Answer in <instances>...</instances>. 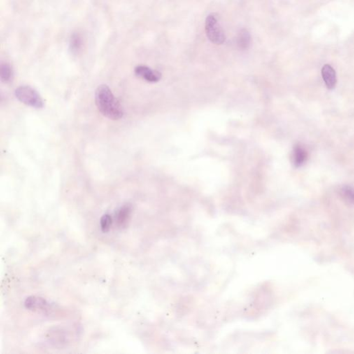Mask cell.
Masks as SVG:
<instances>
[{
	"mask_svg": "<svg viewBox=\"0 0 354 354\" xmlns=\"http://www.w3.org/2000/svg\"><path fill=\"white\" fill-rule=\"evenodd\" d=\"M25 307L27 309L34 311H47L50 307V303L43 297L37 296H31L26 299L24 302Z\"/></svg>",
	"mask_w": 354,
	"mask_h": 354,
	"instance_id": "277c9868",
	"label": "cell"
},
{
	"mask_svg": "<svg viewBox=\"0 0 354 354\" xmlns=\"http://www.w3.org/2000/svg\"><path fill=\"white\" fill-rule=\"evenodd\" d=\"M132 208L130 204H125L120 208L116 214V222L120 229L125 228L130 219Z\"/></svg>",
	"mask_w": 354,
	"mask_h": 354,
	"instance_id": "8992f818",
	"label": "cell"
},
{
	"mask_svg": "<svg viewBox=\"0 0 354 354\" xmlns=\"http://www.w3.org/2000/svg\"><path fill=\"white\" fill-rule=\"evenodd\" d=\"M15 96L21 103L36 109L44 108L45 103L41 96L30 86H21L15 89Z\"/></svg>",
	"mask_w": 354,
	"mask_h": 354,
	"instance_id": "7a4b0ae2",
	"label": "cell"
},
{
	"mask_svg": "<svg viewBox=\"0 0 354 354\" xmlns=\"http://www.w3.org/2000/svg\"><path fill=\"white\" fill-rule=\"evenodd\" d=\"M341 194L346 200L354 204V188L349 185H345L342 187Z\"/></svg>",
	"mask_w": 354,
	"mask_h": 354,
	"instance_id": "7c38bea8",
	"label": "cell"
},
{
	"mask_svg": "<svg viewBox=\"0 0 354 354\" xmlns=\"http://www.w3.org/2000/svg\"><path fill=\"white\" fill-rule=\"evenodd\" d=\"M0 78L3 83L8 84L13 79V71L8 63H1L0 66Z\"/></svg>",
	"mask_w": 354,
	"mask_h": 354,
	"instance_id": "9c48e42d",
	"label": "cell"
},
{
	"mask_svg": "<svg viewBox=\"0 0 354 354\" xmlns=\"http://www.w3.org/2000/svg\"><path fill=\"white\" fill-rule=\"evenodd\" d=\"M322 76L327 88L334 89L337 82L336 71L334 68L329 64H325L322 69Z\"/></svg>",
	"mask_w": 354,
	"mask_h": 354,
	"instance_id": "52a82bcc",
	"label": "cell"
},
{
	"mask_svg": "<svg viewBox=\"0 0 354 354\" xmlns=\"http://www.w3.org/2000/svg\"><path fill=\"white\" fill-rule=\"evenodd\" d=\"M134 71L136 76L149 82H157L159 81L161 78V74L159 71L152 70L148 66L144 65L136 66Z\"/></svg>",
	"mask_w": 354,
	"mask_h": 354,
	"instance_id": "5b68a950",
	"label": "cell"
},
{
	"mask_svg": "<svg viewBox=\"0 0 354 354\" xmlns=\"http://www.w3.org/2000/svg\"><path fill=\"white\" fill-rule=\"evenodd\" d=\"M251 38L250 33L246 29L240 31L236 38V43L241 50H246L250 47Z\"/></svg>",
	"mask_w": 354,
	"mask_h": 354,
	"instance_id": "30bf717a",
	"label": "cell"
},
{
	"mask_svg": "<svg viewBox=\"0 0 354 354\" xmlns=\"http://www.w3.org/2000/svg\"><path fill=\"white\" fill-rule=\"evenodd\" d=\"M308 153L305 148L300 145L294 147L293 152V162L295 167H300L307 160Z\"/></svg>",
	"mask_w": 354,
	"mask_h": 354,
	"instance_id": "ba28073f",
	"label": "cell"
},
{
	"mask_svg": "<svg viewBox=\"0 0 354 354\" xmlns=\"http://www.w3.org/2000/svg\"><path fill=\"white\" fill-rule=\"evenodd\" d=\"M82 47V40L81 36L78 33H73L70 40V50L73 54H78L81 50Z\"/></svg>",
	"mask_w": 354,
	"mask_h": 354,
	"instance_id": "8fae6325",
	"label": "cell"
},
{
	"mask_svg": "<svg viewBox=\"0 0 354 354\" xmlns=\"http://www.w3.org/2000/svg\"><path fill=\"white\" fill-rule=\"evenodd\" d=\"M112 224V218L110 215H105L102 217L101 220V227L102 231L104 233L108 232Z\"/></svg>",
	"mask_w": 354,
	"mask_h": 354,
	"instance_id": "4fadbf2b",
	"label": "cell"
},
{
	"mask_svg": "<svg viewBox=\"0 0 354 354\" xmlns=\"http://www.w3.org/2000/svg\"><path fill=\"white\" fill-rule=\"evenodd\" d=\"M95 101L99 112L107 118L119 120L123 117V109L108 86L102 85L98 87Z\"/></svg>",
	"mask_w": 354,
	"mask_h": 354,
	"instance_id": "6da1fadb",
	"label": "cell"
},
{
	"mask_svg": "<svg viewBox=\"0 0 354 354\" xmlns=\"http://www.w3.org/2000/svg\"><path fill=\"white\" fill-rule=\"evenodd\" d=\"M206 36L211 43L222 45L225 42L226 36L224 30L219 24L218 19L215 14H210L206 20Z\"/></svg>",
	"mask_w": 354,
	"mask_h": 354,
	"instance_id": "3957f363",
	"label": "cell"
}]
</instances>
